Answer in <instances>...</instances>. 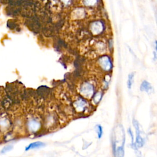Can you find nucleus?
Instances as JSON below:
<instances>
[{"label":"nucleus","mask_w":157,"mask_h":157,"mask_svg":"<svg viewBox=\"0 0 157 157\" xmlns=\"http://www.w3.org/2000/svg\"><path fill=\"white\" fill-rule=\"evenodd\" d=\"M93 87L88 82L84 83L81 88V93L85 98H90L93 95Z\"/></svg>","instance_id":"f257e3e1"},{"label":"nucleus","mask_w":157,"mask_h":157,"mask_svg":"<svg viewBox=\"0 0 157 157\" xmlns=\"http://www.w3.org/2000/svg\"><path fill=\"white\" fill-rule=\"evenodd\" d=\"M141 90L145 92L148 93H150L152 92L153 90V88L151 85V84L148 82L147 81H143L141 85Z\"/></svg>","instance_id":"423d86ee"},{"label":"nucleus","mask_w":157,"mask_h":157,"mask_svg":"<svg viewBox=\"0 0 157 157\" xmlns=\"http://www.w3.org/2000/svg\"><path fill=\"white\" fill-rule=\"evenodd\" d=\"M12 149H13V145H10V144L6 145L3 147V149H1V153L5 154L10 151H11Z\"/></svg>","instance_id":"9d476101"},{"label":"nucleus","mask_w":157,"mask_h":157,"mask_svg":"<svg viewBox=\"0 0 157 157\" xmlns=\"http://www.w3.org/2000/svg\"><path fill=\"white\" fill-rule=\"evenodd\" d=\"M98 0H84V3L87 6H93L97 3Z\"/></svg>","instance_id":"f8f14e48"},{"label":"nucleus","mask_w":157,"mask_h":157,"mask_svg":"<svg viewBox=\"0 0 157 157\" xmlns=\"http://www.w3.org/2000/svg\"><path fill=\"white\" fill-rule=\"evenodd\" d=\"M96 130L98 134V138L100 139L101 137H102L103 135V129H102V127L100 125H96Z\"/></svg>","instance_id":"ddd939ff"},{"label":"nucleus","mask_w":157,"mask_h":157,"mask_svg":"<svg viewBox=\"0 0 157 157\" xmlns=\"http://www.w3.org/2000/svg\"><path fill=\"white\" fill-rule=\"evenodd\" d=\"M99 64L103 70L106 71H109L112 68V63L109 58L107 56H102L100 58Z\"/></svg>","instance_id":"f03ea898"},{"label":"nucleus","mask_w":157,"mask_h":157,"mask_svg":"<svg viewBox=\"0 0 157 157\" xmlns=\"http://www.w3.org/2000/svg\"><path fill=\"white\" fill-rule=\"evenodd\" d=\"M45 145V144L43 142H32L31 144H29L26 148H25V150L28 151L29 150H32V149H38V148H40V147H44Z\"/></svg>","instance_id":"0eeeda50"},{"label":"nucleus","mask_w":157,"mask_h":157,"mask_svg":"<svg viewBox=\"0 0 157 157\" xmlns=\"http://www.w3.org/2000/svg\"><path fill=\"white\" fill-rule=\"evenodd\" d=\"M101 98H102V93L100 92L97 93L96 95H95L93 98V101L94 102L95 104H98L101 100Z\"/></svg>","instance_id":"9b49d317"},{"label":"nucleus","mask_w":157,"mask_h":157,"mask_svg":"<svg viewBox=\"0 0 157 157\" xmlns=\"http://www.w3.org/2000/svg\"><path fill=\"white\" fill-rule=\"evenodd\" d=\"M103 29V25L100 22H96L93 23L91 26V30L94 34L100 33Z\"/></svg>","instance_id":"20e7f679"},{"label":"nucleus","mask_w":157,"mask_h":157,"mask_svg":"<svg viewBox=\"0 0 157 157\" xmlns=\"http://www.w3.org/2000/svg\"><path fill=\"white\" fill-rule=\"evenodd\" d=\"M28 128L31 133H35L40 128V123L34 119L29 120L28 122Z\"/></svg>","instance_id":"7ed1b4c3"},{"label":"nucleus","mask_w":157,"mask_h":157,"mask_svg":"<svg viewBox=\"0 0 157 157\" xmlns=\"http://www.w3.org/2000/svg\"><path fill=\"white\" fill-rule=\"evenodd\" d=\"M9 125L10 123L6 118H2V119H0V128H1L3 130L7 129L9 128Z\"/></svg>","instance_id":"6e6552de"},{"label":"nucleus","mask_w":157,"mask_h":157,"mask_svg":"<svg viewBox=\"0 0 157 157\" xmlns=\"http://www.w3.org/2000/svg\"><path fill=\"white\" fill-rule=\"evenodd\" d=\"M74 106L75 107V109L78 112H82L86 109L87 103L82 99H79L74 103Z\"/></svg>","instance_id":"39448f33"},{"label":"nucleus","mask_w":157,"mask_h":157,"mask_svg":"<svg viewBox=\"0 0 157 157\" xmlns=\"http://www.w3.org/2000/svg\"><path fill=\"white\" fill-rule=\"evenodd\" d=\"M134 73H131V74H129L128 78L127 85H128V88H130V89L131 88L132 85L133 84V82H134Z\"/></svg>","instance_id":"1a4fd4ad"}]
</instances>
